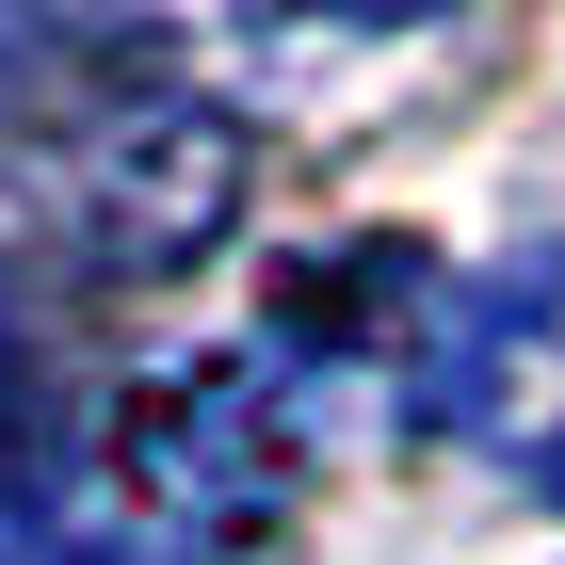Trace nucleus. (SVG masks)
<instances>
[{
    "label": "nucleus",
    "mask_w": 565,
    "mask_h": 565,
    "mask_svg": "<svg viewBox=\"0 0 565 565\" xmlns=\"http://www.w3.org/2000/svg\"><path fill=\"white\" fill-rule=\"evenodd\" d=\"M0 565H162V550H146V533H97V518H17Z\"/></svg>",
    "instance_id": "4"
},
{
    "label": "nucleus",
    "mask_w": 565,
    "mask_h": 565,
    "mask_svg": "<svg viewBox=\"0 0 565 565\" xmlns=\"http://www.w3.org/2000/svg\"><path fill=\"white\" fill-rule=\"evenodd\" d=\"M243 178H259L243 114H211V97H114L82 130H49L33 211H49V243L82 275H194L243 226Z\"/></svg>",
    "instance_id": "1"
},
{
    "label": "nucleus",
    "mask_w": 565,
    "mask_h": 565,
    "mask_svg": "<svg viewBox=\"0 0 565 565\" xmlns=\"http://www.w3.org/2000/svg\"><path fill=\"white\" fill-rule=\"evenodd\" d=\"M33 49H49V33H17V17H0V82H33Z\"/></svg>",
    "instance_id": "5"
},
{
    "label": "nucleus",
    "mask_w": 565,
    "mask_h": 565,
    "mask_svg": "<svg viewBox=\"0 0 565 565\" xmlns=\"http://www.w3.org/2000/svg\"><path fill=\"white\" fill-rule=\"evenodd\" d=\"M533 484H550V501H565V436H550V452H533Z\"/></svg>",
    "instance_id": "6"
},
{
    "label": "nucleus",
    "mask_w": 565,
    "mask_h": 565,
    "mask_svg": "<svg viewBox=\"0 0 565 565\" xmlns=\"http://www.w3.org/2000/svg\"><path fill=\"white\" fill-rule=\"evenodd\" d=\"M33 452H49V388H33V323H17V259H0V518H17Z\"/></svg>",
    "instance_id": "3"
},
{
    "label": "nucleus",
    "mask_w": 565,
    "mask_h": 565,
    "mask_svg": "<svg viewBox=\"0 0 565 565\" xmlns=\"http://www.w3.org/2000/svg\"><path fill=\"white\" fill-rule=\"evenodd\" d=\"M114 469H130V501L162 518V550H259L275 518H291V404L243 372V355H162V372H130V404H114Z\"/></svg>",
    "instance_id": "2"
}]
</instances>
